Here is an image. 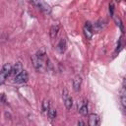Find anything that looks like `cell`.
<instances>
[{
  "label": "cell",
  "instance_id": "obj_1",
  "mask_svg": "<svg viewBox=\"0 0 126 126\" xmlns=\"http://www.w3.org/2000/svg\"><path fill=\"white\" fill-rule=\"evenodd\" d=\"M45 55H46V51L44 47H41L39 50H37V52L32 56V60L33 63L34 68L37 71H43L46 67V60H45Z\"/></svg>",
  "mask_w": 126,
  "mask_h": 126
},
{
  "label": "cell",
  "instance_id": "obj_2",
  "mask_svg": "<svg viewBox=\"0 0 126 126\" xmlns=\"http://www.w3.org/2000/svg\"><path fill=\"white\" fill-rule=\"evenodd\" d=\"M31 3H32L35 7H37L41 12H43L44 14H49L51 12V8L50 6L43 0H30Z\"/></svg>",
  "mask_w": 126,
  "mask_h": 126
},
{
  "label": "cell",
  "instance_id": "obj_3",
  "mask_svg": "<svg viewBox=\"0 0 126 126\" xmlns=\"http://www.w3.org/2000/svg\"><path fill=\"white\" fill-rule=\"evenodd\" d=\"M11 70H12V66H11V64H9V63H6V64L2 67V69H1V71H0V85L3 84V83L6 81V79L10 76Z\"/></svg>",
  "mask_w": 126,
  "mask_h": 126
},
{
  "label": "cell",
  "instance_id": "obj_4",
  "mask_svg": "<svg viewBox=\"0 0 126 126\" xmlns=\"http://www.w3.org/2000/svg\"><path fill=\"white\" fill-rule=\"evenodd\" d=\"M62 97H63V100H64V104L66 106L67 109H71L72 105H73V98L69 95V93H68V90L65 88L63 90V93H62Z\"/></svg>",
  "mask_w": 126,
  "mask_h": 126
},
{
  "label": "cell",
  "instance_id": "obj_5",
  "mask_svg": "<svg viewBox=\"0 0 126 126\" xmlns=\"http://www.w3.org/2000/svg\"><path fill=\"white\" fill-rule=\"evenodd\" d=\"M29 79V75L27 73V71L23 70L21 73H19L17 76H15V83L17 84H23V83H26Z\"/></svg>",
  "mask_w": 126,
  "mask_h": 126
},
{
  "label": "cell",
  "instance_id": "obj_6",
  "mask_svg": "<svg viewBox=\"0 0 126 126\" xmlns=\"http://www.w3.org/2000/svg\"><path fill=\"white\" fill-rule=\"evenodd\" d=\"M93 31H94V30H93V26L91 25L90 22H87V23L85 24V26H84V33H85V35H86V37H87L88 39H91V38H92L93 33H94Z\"/></svg>",
  "mask_w": 126,
  "mask_h": 126
},
{
  "label": "cell",
  "instance_id": "obj_7",
  "mask_svg": "<svg viewBox=\"0 0 126 126\" xmlns=\"http://www.w3.org/2000/svg\"><path fill=\"white\" fill-rule=\"evenodd\" d=\"M82 82H83V79L81 77V75H76L73 79V89L74 91L78 92L80 91L81 89V86H82Z\"/></svg>",
  "mask_w": 126,
  "mask_h": 126
},
{
  "label": "cell",
  "instance_id": "obj_8",
  "mask_svg": "<svg viewBox=\"0 0 126 126\" xmlns=\"http://www.w3.org/2000/svg\"><path fill=\"white\" fill-rule=\"evenodd\" d=\"M88 123H89L90 126H96V125H98V123H99V117H98V115H96L94 113L90 114V116H89V122Z\"/></svg>",
  "mask_w": 126,
  "mask_h": 126
},
{
  "label": "cell",
  "instance_id": "obj_9",
  "mask_svg": "<svg viewBox=\"0 0 126 126\" xmlns=\"http://www.w3.org/2000/svg\"><path fill=\"white\" fill-rule=\"evenodd\" d=\"M58 32H59V25H58V24H54V25H52L51 28H50V31H49L50 38H51V39H54V38L57 36Z\"/></svg>",
  "mask_w": 126,
  "mask_h": 126
},
{
  "label": "cell",
  "instance_id": "obj_10",
  "mask_svg": "<svg viewBox=\"0 0 126 126\" xmlns=\"http://www.w3.org/2000/svg\"><path fill=\"white\" fill-rule=\"evenodd\" d=\"M22 71H23L22 64H21L20 62H17V63L15 64V66L12 68V70H11V74H10V75H13V76L15 77V76H17L19 73H21Z\"/></svg>",
  "mask_w": 126,
  "mask_h": 126
},
{
  "label": "cell",
  "instance_id": "obj_11",
  "mask_svg": "<svg viewBox=\"0 0 126 126\" xmlns=\"http://www.w3.org/2000/svg\"><path fill=\"white\" fill-rule=\"evenodd\" d=\"M66 46H67V44H66V39H65V38H61L60 41H59V43L57 44V49H58V51H59L60 53H63V52H65V50H66Z\"/></svg>",
  "mask_w": 126,
  "mask_h": 126
},
{
  "label": "cell",
  "instance_id": "obj_12",
  "mask_svg": "<svg viewBox=\"0 0 126 126\" xmlns=\"http://www.w3.org/2000/svg\"><path fill=\"white\" fill-rule=\"evenodd\" d=\"M79 112H80L82 115H87V114H88L89 110H88V103H87L86 100H84V101L82 102V104H81V106H80V108H79Z\"/></svg>",
  "mask_w": 126,
  "mask_h": 126
},
{
  "label": "cell",
  "instance_id": "obj_13",
  "mask_svg": "<svg viewBox=\"0 0 126 126\" xmlns=\"http://www.w3.org/2000/svg\"><path fill=\"white\" fill-rule=\"evenodd\" d=\"M42 112H47L48 111V109L50 108V101H49V99H47V98H45L43 101H42Z\"/></svg>",
  "mask_w": 126,
  "mask_h": 126
},
{
  "label": "cell",
  "instance_id": "obj_14",
  "mask_svg": "<svg viewBox=\"0 0 126 126\" xmlns=\"http://www.w3.org/2000/svg\"><path fill=\"white\" fill-rule=\"evenodd\" d=\"M120 99H121L122 106H123V107H125V106H126V98H125V89H124V87H123V88H122V90H121Z\"/></svg>",
  "mask_w": 126,
  "mask_h": 126
},
{
  "label": "cell",
  "instance_id": "obj_15",
  "mask_svg": "<svg viewBox=\"0 0 126 126\" xmlns=\"http://www.w3.org/2000/svg\"><path fill=\"white\" fill-rule=\"evenodd\" d=\"M47 114H48V117L51 120H53V119H55V117L57 115V112H56V110L54 108H49L48 111H47Z\"/></svg>",
  "mask_w": 126,
  "mask_h": 126
},
{
  "label": "cell",
  "instance_id": "obj_16",
  "mask_svg": "<svg viewBox=\"0 0 126 126\" xmlns=\"http://www.w3.org/2000/svg\"><path fill=\"white\" fill-rule=\"evenodd\" d=\"M115 22H116V25L120 28V30L123 32V25H122V22L120 20V18H115Z\"/></svg>",
  "mask_w": 126,
  "mask_h": 126
},
{
  "label": "cell",
  "instance_id": "obj_17",
  "mask_svg": "<svg viewBox=\"0 0 126 126\" xmlns=\"http://www.w3.org/2000/svg\"><path fill=\"white\" fill-rule=\"evenodd\" d=\"M109 11H110L111 15H113V11H114V6H113V4H112V3H111V4L109 5Z\"/></svg>",
  "mask_w": 126,
  "mask_h": 126
},
{
  "label": "cell",
  "instance_id": "obj_18",
  "mask_svg": "<svg viewBox=\"0 0 126 126\" xmlns=\"http://www.w3.org/2000/svg\"><path fill=\"white\" fill-rule=\"evenodd\" d=\"M78 124H79V125H85L86 123H85L84 121H81V120H80V121H78Z\"/></svg>",
  "mask_w": 126,
  "mask_h": 126
},
{
  "label": "cell",
  "instance_id": "obj_19",
  "mask_svg": "<svg viewBox=\"0 0 126 126\" xmlns=\"http://www.w3.org/2000/svg\"><path fill=\"white\" fill-rule=\"evenodd\" d=\"M116 1H117V2H120V1H121V0H116Z\"/></svg>",
  "mask_w": 126,
  "mask_h": 126
}]
</instances>
